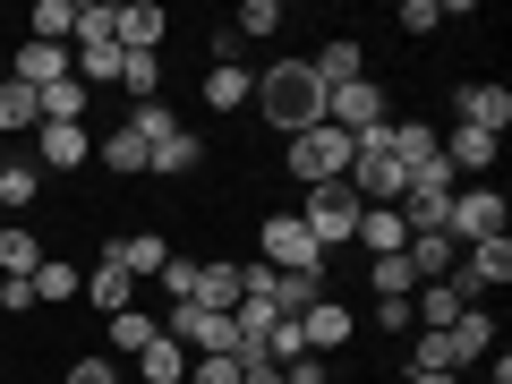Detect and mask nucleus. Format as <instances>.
Masks as SVG:
<instances>
[{
    "label": "nucleus",
    "mask_w": 512,
    "mask_h": 384,
    "mask_svg": "<svg viewBox=\"0 0 512 384\" xmlns=\"http://www.w3.org/2000/svg\"><path fill=\"white\" fill-rule=\"evenodd\" d=\"M163 9H154V0H120V26H111V43H120V52H163Z\"/></svg>",
    "instance_id": "obj_14"
},
{
    "label": "nucleus",
    "mask_w": 512,
    "mask_h": 384,
    "mask_svg": "<svg viewBox=\"0 0 512 384\" xmlns=\"http://www.w3.org/2000/svg\"><path fill=\"white\" fill-rule=\"evenodd\" d=\"M402 26H410V35H436L444 9H436V0H402Z\"/></svg>",
    "instance_id": "obj_39"
},
{
    "label": "nucleus",
    "mask_w": 512,
    "mask_h": 384,
    "mask_svg": "<svg viewBox=\"0 0 512 384\" xmlns=\"http://www.w3.org/2000/svg\"><path fill=\"white\" fill-rule=\"evenodd\" d=\"M444 231H453L461 248H478V239H504V188H487V180L453 188V214H444Z\"/></svg>",
    "instance_id": "obj_5"
},
{
    "label": "nucleus",
    "mask_w": 512,
    "mask_h": 384,
    "mask_svg": "<svg viewBox=\"0 0 512 384\" xmlns=\"http://www.w3.org/2000/svg\"><path fill=\"white\" fill-rule=\"evenodd\" d=\"M103 265H120L128 282H146V274H163V265H171V248L154 231H111L103 239Z\"/></svg>",
    "instance_id": "obj_8"
},
{
    "label": "nucleus",
    "mask_w": 512,
    "mask_h": 384,
    "mask_svg": "<svg viewBox=\"0 0 512 384\" xmlns=\"http://www.w3.org/2000/svg\"><path fill=\"white\" fill-rule=\"evenodd\" d=\"M86 299H94V308H103V316H120V308H137V282H128L120 265H94V282H86Z\"/></svg>",
    "instance_id": "obj_31"
},
{
    "label": "nucleus",
    "mask_w": 512,
    "mask_h": 384,
    "mask_svg": "<svg viewBox=\"0 0 512 384\" xmlns=\"http://www.w3.org/2000/svg\"><path fill=\"white\" fill-rule=\"evenodd\" d=\"M94 163H111V171H120V180H137V171H154V154H146V137H137V128H111V137H103V154H94Z\"/></svg>",
    "instance_id": "obj_25"
},
{
    "label": "nucleus",
    "mask_w": 512,
    "mask_h": 384,
    "mask_svg": "<svg viewBox=\"0 0 512 384\" xmlns=\"http://www.w3.org/2000/svg\"><path fill=\"white\" fill-rule=\"evenodd\" d=\"M402 256H410V274H419V282H453V265H461V239H453V231H419Z\"/></svg>",
    "instance_id": "obj_16"
},
{
    "label": "nucleus",
    "mask_w": 512,
    "mask_h": 384,
    "mask_svg": "<svg viewBox=\"0 0 512 384\" xmlns=\"http://www.w3.org/2000/svg\"><path fill=\"white\" fill-rule=\"evenodd\" d=\"M197 308H222V316L239 308V265L231 256H205L197 265Z\"/></svg>",
    "instance_id": "obj_22"
},
{
    "label": "nucleus",
    "mask_w": 512,
    "mask_h": 384,
    "mask_svg": "<svg viewBox=\"0 0 512 384\" xmlns=\"http://www.w3.org/2000/svg\"><path fill=\"white\" fill-rule=\"evenodd\" d=\"M0 163H9V146H0Z\"/></svg>",
    "instance_id": "obj_46"
},
{
    "label": "nucleus",
    "mask_w": 512,
    "mask_h": 384,
    "mask_svg": "<svg viewBox=\"0 0 512 384\" xmlns=\"http://www.w3.org/2000/svg\"><path fill=\"white\" fill-rule=\"evenodd\" d=\"M26 26H35V43H60V52H69L77 43V0H35Z\"/></svg>",
    "instance_id": "obj_26"
},
{
    "label": "nucleus",
    "mask_w": 512,
    "mask_h": 384,
    "mask_svg": "<svg viewBox=\"0 0 512 384\" xmlns=\"http://www.w3.org/2000/svg\"><path fill=\"white\" fill-rule=\"evenodd\" d=\"M299 222H308V239L316 248H350L359 239V197H350V180H333V188H308V205H299Z\"/></svg>",
    "instance_id": "obj_3"
},
{
    "label": "nucleus",
    "mask_w": 512,
    "mask_h": 384,
    "mask_svg": "<svg viewBox=\"0 0 512 384\" xmlns=\"http://www.w3.org/2000/svg\"><path fill=\"white\" fill-rule=\"evenodd\" d=\"M248 103L265 111V128L299 137V128H316V120H325V77H316L308 60H274V69L256 77V94H248Z\"/></svg>",
    "instance_id": "obj_1"
},
{
    "label": "nucleus",
    "mask_w": 512,
    "mask_h": 384,
    "mask_svg": "<svg viewBox=\"0 0 512 384\" xmlns=\"http://www.w3.org/2000/svg\"><path fill=\"white\" fill-rule=\"evenodd\" d=\"M239 35H248V43H265V35H282V0H239Z\"/></svg>",
    "instance_id": "obj_34"
},
{
    "label": "nucleus",
    "mask_w": 512,
    "mask_h": 384,
    "mask_svg": "<svg viewBox=\"0 0 512 384\" xmlns=\"http://www.w3.org/2000/svg\"><path fill=\"white\" fill-rule=\"evenodd\" d=\"M163 333L188 350V359H214V350H231V316H222V308H197V299H180Z\"/></svg>",
    "instance_id": "obj_6"
},
{
    "label": "nucleus",
    "mask_w": 512,
    "mask_h": 384,
    "mask_svg": "<svg viewBox=\"0 0 512 384\" xmlns=\"http://www.w3.org/2000/svg\"><path fill=\"white\" fill-rule=\"evenodd\" d=\"M86 163H94L86 128H60V120L35 128V171H86Z\"/></svg>",
    "instance_id": "obj_9"
},
{
    "label": "nucleus",
    "mask_w": 512,
    "mask_h": 384,
    "mask_svg": "<svg viewBox=\"0 0 512 384\" xmlns=\"http://www.w3.org/2000/svg\"><path fill=\"white\" fill-rule=\"evenodd\" d=\"M325 120L342 128V137L384 128V86H376V77H350V86H333V94H325Z\"/></svg>",
    "instance_id": "obj_7"
},
{
    "label": "nucleus",
    "mask_w": 512,
    "mask_h": 384,
    "mask_svg": "<svg viewBox=\"0 0 512 384\" xmlns=\"http://www.w3.org/2000/svg\"><path fill=\"white\" fill-rule=\"evenodd\" d=\"M0 77H9V60H0Z\"/></svg>",
    "instance_id": "obj_45"
},
{
    "label": "nucleus",
    "mask_w": 512,
    "mask_h": 384,
    "mask_svg": "<svg viewBox=\"0 0 512 384\" xmlns=\"http://www.w3.org/2000/svg\"><path fill=\"white\" fill-rule=\"evenodd\" d=\"M239 367H248V359L214 350V359H188V384H239Z\"/></svg>",
    "instance_id": "obj_38"
},
{
    "label": "nucleus",
    "mask_w": 512,
    "mask_h": 384,
    "mask_svg": "<svg viewBox=\"0 0 512 384\" xmlns=\"http://www.w3.org/2000/svg\"><path fill=\"white\" fill-rule=\"evenodd\" d=\"M86 103H94V94L77 86V77H60V86H43V120H60V128H86Z\"/></svg>",
    "instance_id": "obj_32"
},
{
    "label": "nucleus",
    "mask_w": 512,
    "mask_h": 384,
    "mask_svg": "<svg viewBox=\"0 0 512 384\" xmlns=\"http://www.w3.org/2000/svg\"><path fill=\"white\" fill-rule=\"evenodd\" d=\"M197 265H205V256H171L163 274H154V282H163V299H171V308H180V299H197Z\"/></svg>",
    "instance_id": "obj_37"
},
{
    "label": "nucleus",
    "mask_w": 512,
    "mask_h": 384,
    "mask_svg": "<svg viewBox=\"0 0 512 384\" xmlns=\"http://www.w3.org/2000/svg\"><path fill=\"white\" fill-rule=\"evenodd\" d=\"M35 265H43V239H35V231H18V222H0V274L35 282Z\"/></svg>",
    "instance_id": "obj_28"
},
{
    "label": "nucleus",
    "mask_w": 512,
    "mask_h": 384,
    "mask_svg": "<svg viewBox=\"0 0 512 384\" xmlns=\"http://www.w3.org/2000/svg\"><path fill=\"white\" fill-rule=\"evenodd\" d=\"M128 376H146V384H188V350L171 342V333H154L146 359H128Z\"/></svg>",
    "instance_id": "obj_24"
},
{
    "label": "nucleus",
    "mask_w": 512,
    "mask_h": 384,
    "mask_svg": "<svg viewBox=\"0 0 512 384\" xmlns=\"http://www.w3.org/2000/svg\"><path fill=\"white\" fill-rule=\"evenodd\" d=\"M299 342H308V359H325V350H342L350 342V308H342V299H316V308H299Z\"/></svg>",
    "instance_id": "obj_10"
},
{
    "label": "nucleus",
    "mask_w": 512,
    "mask_h": 384,
    "mask_svg": "<svg viewBox=\"0 0 512 384\" xmlns=\"http://www.w3.org/2000/svg\"><path fill=\"white\" fill-rule=\"evenodd\" d=\"M342 171H350V137L333 120H316V128H299V137H291V180L299 188H333Z\"/></svg>",
    "instance_id": "obj_2"
},
{
    "label": "nucleus",
    "mask_w": 512,
    "mask_h": 384,
    "mask_svg": "<svg viewBox=\"0 0 512 384\" xmlns=\"http://www.w3.org/2000/svg\"><path fill=\"white\" fill-rule=\"evenodd\" d=\"M419 376H461V359H453V333H419Z\"/></svg>",
    "instance_id": "obj_35"
},
{
    "label": "nucleus",
    "mask_w": 512,
    "mask_h": 384,
    "mask_svg": "<svg viewBox=\"0 0 512 384\" xmlns=\"http://www.w3.org/2000/svg\"><path fill=\"white\" fill-rule=\"evenodd\" d=\"M410 384H461V376H419V367H410Z\"/></svg>",
    "instance_id": "obj_44"
},
{
    "label": "nucleus",
    "mask_w": 512,
    "mask_h": 384,
    "mask_svg": "<svg viewBox=\"0 0 512 384\" xmlns=\"http://www.w3.org/2000/svg\"><path fill=\"white\" fill-rule=\"evenodd\" d=\"M154 333H163V325H154L146 308H120V316H111V350H120V359H146Z\"/></svg>",
    "instance_id": "obj_30"
},
{
    "label": "nucleus",
    "mask_w": 512,
    "mask_h": 384,
    "mask_svg": "<svg viewBox=\"0 0 512 384\" xmlns=\"http://www.w3.org/2000/svg\"><path fill=\"white\" fill-rule=\"evenodd\" d=\"M69 384H120V359H77Z\"/></svg>",
    "instance_id": "obj_40"
},
{
    "label": "nucleus",
    "mask_w": 512,
    "mask_h": 384,
    "mask_svg": "<svg viewBox=\"0 0 512 384\" xmlns=\"http://www.w3.org/2000/svg\"><path fill=\"white\" fill-rule=\"evenodd\" d=\"M453 111H461V128H478V137H504L512 128V94L504 86H461Z\"/></svg>",
    "instance_id": "obj_11"
},
{
    "label": "nucleus",
    "mask_w": 512,
    "mask_h": 384,
    "mask_svg": "<svg viewBox=\"0 0 512 384\" xmlns=\"http://www.w3.org/2000/svg\"><path fill=\"white\" fill-rule=\"evenodd\" d=\"M308 69H316V77H325V94H333V86H350V77H367V60H359V43H350V35H333V43H325V52H316V60H308Z\"/></svg>",
    "instance_id": "obj_27"
},
{
    "label": "nucleus",
    "mask_w": 512,
    "mask_h": 384,
    "mask_svg": "<svg viewBox=\"0 0 512 384\" xmlns=\"http://www.w3.org/2000/svg\"><path fill=\"white\" fill-rule=\"evenodd\" d=\"M197 94H205V111H239V103H248V94H256V77L239 69V60H214Z\"/></svg>",
    "instance_id": "obj_21"
},
{
    "label": "nucleus",
    "mask_w": 512,
    "mask_h": 384,
    "mask_svg": "<svg viewBox=\"0 0 512 384\" xmlns=\"http://www.w3.org/2000/svg\"><path fill=\"white\" fill-rule=\"evenodd\" d=\"M376 325H384V333H410L419 316H410V299H376Z\"/></svg>",
    "instance_id": "obj_41"
},
{
    "label": "nucleus",
    "mask_w": 512,
    "mask_h": 384,
    "mask_svg": "<svg viewBox=\"0 0 512 384\" xmlns=\"http://www.w3.org/2000/svg\"><path fill=\"white\" fill-rule=\"evenodd\" d=\"M367 282H376V299H410V291H419L410 256H367Z\"/></svg>",
    "instance_id": "obj_33"
},
{
    "label": "nucleus",
    "mask_w": 512,
    "mask_h": 384,
    "mask_svg": "<svg viewBox=\"0 0 512 384\" xmlns=\"http://www.w3.org/2000/svg\"><path fill=\"white\" fill-rule=\"evenodd\" d=\"M154 180H180V171H197L205 163V146H197V128H163V137H154Z\"/></svg>",
    "instance_id": "obj_20"
},
{
    "label": "nucleus",
    "mask_w": 512,
    "mask_h": 384,
    "mask_svg": "<svg viewBox=\"0 0 512 384\" xmlns=\"http://www.w3.org/2000/svg\"><path fill=\"white\" fill-rule=\"evenodd\" d=\"M120 86H128V103H163V52H128Z\"/></svg>",
    "instance_id": "obj_29"
},
{
    "label": "nucleus",
    "mask_w": 512,
    "mask_h": 384,
    "mask_svg": "<svg viewBox=\"0 0 512 384\" xmlns=\"http://www.w3.org/2000/svg\"><path fill=\"white\" fill-rule=\"evenodd\" d=\"M282 384H333V367L325 359H291V367H282Z\"/></svg>",
    "instance_id": "obj_42"
},
{
    "label": "nucleus",
    "mask_w": 512,
    "mask_h": 384,
    "mask_svg": "<svg viewBox=\"0 0 512 384\" xmlns=\"http://www.w3.org/2000/svg\"><path fill=\"white\" fill-rule=\"evenodd\" d=\"M436 146H444V171H453V180L461 171H470V180L495 171V137H478V128H436Z\"/></svg>",
    "instance_id": "obj_15"
},
{
    "label": "nucleus",
    "mask_w": 512,
    "mask_h": 384,
    "mask_svg": "<svg viewBox=\"0 0 512 384\" xmlns=\"http://www.w3.org/2000/svg\"><path fill=\"white\" fill-rule=\"evenodd\" d=\"M43 128V94L18 86V77H0V146H18V137H35Z\"/></svg>",
    "instance_id": "obj_13"
},
{
    "label": "nucleus",
    "mask_w": 512,
    "mask_h": 384,
    "mask_svg": "<svg viewBox=\"0 0 512 384\" xmlns=\"http://www.w3.org/2000/svg\"><path fill=\"white\" fill-rule=\"evenodd\" d=\"M35 197H43V171L26 163L18 146H9V163H0V214L18 222V214H26V205H35Z\"/></svg>",
    "instance_id": "obj_19"
},
{
    "label": "nucleus",
    "mask_w": 512,
    "mask_h": 384,
    "mask_svg": "<svg viewBox=\"0 0 512 384\" xmlns=\"http://www.w3.org/2000/svg\"><path fill=\"white\" fill-rule=\"evenodd\" d=\"M9 77L43 94V86H60V77H77V69H69V52H60V43H35V35H26V43H18V60H9Z\"/></svg>",
    "instance_id": "obj_12"
},
{
    "label": "nucleus",
    "mask_w": 512,
    "mask_h": 384,
    "mask_svg": "<svg viewBox=\"0 0 512 384\" xmlns=\"http://www.w3.org/2000/svg\"><path fill=\"white\" fill-rule=\"evenodd\" d=\"M0 308L18 316V308H35V282H18V274H0Z\"/></svg>",
    "instance_id": "obj_43"
},
{
    "label": "nucleus",
    "mask_w": 512,
    "mask_h": 384,
    "mask_svg": "<svg viewBox=\"0 0 512 384\" xmlns=\"http://www.w3.org/2000/svg\"><path fill=\"white\" fill-rule=\"evenodd\" d=\"M35 299H77V265L69 256H43L35 265Z\"/></svg>",
    "instance_id": "obj_36"
},
{
    "label": "nucleus",
    "mask_w": 512,
    "mask_h": 384,
    "mask_svg": "<svg viewBox=\"0 0 512 384\" xmlns=\"http://www.w3.org/2000/svg\"><path fill=\"white\" fill-rule=\"evenodd\" d=\"M453 359H461V367H487V359H495V316H487V308H461V316H453Z\"/></svg>",
    "instance_id": "obj_18"
},
{
    "label": "nucleus",
    "mask_w": 512,
    "mask_h": 384,
    "mask_svg": "<svg viewBox=\"0 0 512 384\" xmlns=\"http://www.w3.org/2000/svg\"><path fill=\"white\" fill-rule=\"evenodd\" d=\"M256 256H265L274 274H316V282H325V248L308 239V222H299V214L265 222V231H256Z\"/></svg>",
    "instance_id": "obj_4"
},
{
    "label": "nucleus",
    "mask_w": 512,
    "mask_h": 384,
    "mask_svg": "<svg viewBox=\"0 0 512 384\" xmlns=\"http://www.w3.org/2000/svg\"><path fill=\"white\" fill-rule=\"evenodd\" d=\"M461 308H470V299H461L453 282H419V291H410V316H427V333H453Z\"/></svg>",
    "instance_id": "obj_23"
},
{
    "label": "nucleus",
    "mask_w": 512,
    "mask_h": 384,
    "mask_svg": "<svg viewBox=\"0 0 512 384\" xmlns=\"http://www.w3.org/2000/svg\"><path fill=\"white\" fill-rule=\"evenodd\" d=\"M359 248L367 256H402L410 248V222L393 214V205H359Z\"/></svg>",
    "instance_id": "obj_17"
}]
</instances>
